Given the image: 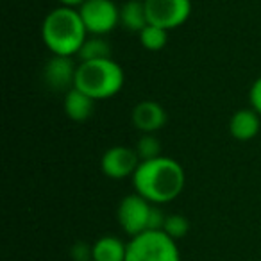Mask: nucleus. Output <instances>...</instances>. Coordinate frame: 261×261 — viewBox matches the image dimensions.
Returning <instances> with one entry per match:
<instances>
[{
	"mask_svg": "<svg viewBox=\"0 0 261 261\" xmlns=\"http://www.w3.org/2000/svg\"><path fill=\"white\" fill-rule=\"evenodd\" d=\"M122 86L123 70L111 58L97 59V61H83L77 66L73 88L86 93L93 100L113 97L122 90Z\"/></svg>",
	"mask_w": 261,
	"mask_h": 261,
	"instance_id": "nucleus-3",
	"label": "nucleus"
},
{
	"mask_svg": "<svg viewBox=\"0 0 261 261\" xmlns=\"http://www.w3.org/2000/svg\"><path fill=\"white\" fill-rule=\"evenodd\" d=\"M249 98H250V106H252V109L261 116V77L252 84Z\"/></svg>",
	"mask_w": 261,
	"mask_h": 261,
	"instance_id": "nucleus-19",
	"label": "nucleus"
},
{
	"mask_svg": "<svg viewBox=\"0 0 261 261\" xmlns=\"http://www.w3.org/2000/svg\"><path fill=\"white\" fill-rule=\"evenodd\" d=\"M86 261H93V259H86Z\"/></svg>",
	"mask_w": 261,
	"mask_h": 261,
	"instance_id": "nucleus-21",
	"label": "nucleus"
},
{
	"mask_svg": "<svg viewBox=\"0 0 261 261\" xmlns=\"http://www.w3.org/2000/svg\"><path fill=\"white\" fill-rule=\"evenodd\" d=\"M127 243L115 236H102L91 247L93 261H125Z\"/></svg>",
	"mask_w": 261,
	"mask_h": 261,
	"instance_id": "nucleus-13",
	"label": "nucleus"
},
{
	"mask_svg": "<svg viewBox=\"0 0 261 261\" xmlns=\"http://www.w3.org/2000/svg\"><path fill=\"white\" fill-rule=\"evenodd\" d=\"M120 23L133 33H142L149 25L145 2L143 0H129L120 8Z\"/></svg>",
	"mask_w": 261,
	"mask_h": 261,
	"instance_id": "nucleus-14",
	"label": "nucleus"
},
{
	"mask_svg": "<svg viewBox=\"0 0 261 261\" xmlns=\"http://www.w3.org/2000/svg\"><path fill=\"white\" fill-rule=\"evenodd\" d=\"M140 41L147 50H161L168 41V31L156 25H147L140 33Z\"/></svg>",
	"mask_w": 261,
	"mask_h": 261,
	"instance_id": "nucleus-16",
	"label": "nucleus"
},
{
	"mask_svg": "<svg viewBox=\"0 0 261 261\" xmlns=\"http://www.w3.org/2000/svg\"><path fill=\"white\" fill-rule=\"evenodd\" d=\"M81 63L83 61H97V59L111 58V47L100 38H90L83 43L79 50Z\"/></svg>",
	"mask_w": 261,
	"mask_h": 261,
	"instance_id": "nucleus-15",
	"label": "nucleus"
},
{
	"mask_svg": "<svg viewBox=\"0 0 261 261\" xmlns=\"http://www.w3.org/2000/svg\"><path fill=\"white\" fill-rule=\"evenodd\" d=\"M136 154H138L140 161H149V160H156L161 156V145L160 140L154 135H143L138 140V145H136Z\"/></svg>",
	"mask_w": 261,
	"mask_h": 261,
	"instance_id": "nucleus-17",
	"label": "nucleus"
},
{
	"mask_svg": "<svg viewBox=\"0 0 261 261\" xmlns=\"http://www.w3.org/2000/svg\"><path fill=\"white\" fill-rule=\"evenodd\" d=\"M95 111V100L91 97H88L86 93H83L77 88L66 91L65 97V113L70 120L73 122H84L88 120Z\"/></svg>",
	"mask_w": 261,
	"mask_h": 261,
	"instance_id": "nucleus-12",
	"label": "nucleus"
},
{
	"mask_svg": "<svg viewBox=\"0 0 261 261\" xmlns=\"http://www.w3.org/2000/svg\"><path fill=\"white\" fill-rule=\"evenodd\" d=\"M133 123L143 135H154L167 123V113L158 102L142 100L133 109Z\"/></svg>",
	"mask_w": 261,
	"mask_h": 261,
	"instance_id": "nucleus-10",
	"label": "nucleus"
},
{
	"mask_svg": "<svg viewBox=\"0 0 261 261\" xmlns=\"http://www.w3.org/2000/svg\"><path fill=\"white\" fill-rule=\"evenodd\" d=\"M63 8H75V6H83L86 0H59Z\"/></svg>",
	"mask_w": 261,
	"mask_h": 261,
	"instance_id": "nucleus-20",
	"label": "nucleus"
},
{
	"mask_svg": "<svg viewBox=\"0 0 261 261\" xmlns=\"http://www.w3.org/2000/svg\"><path fill=\"white\" fill-rule=\"evenodd\" d=\"M125 261H181V254L165 231H145L127 243Z\"/></svg>",
	"mask_w": 261,
	"mask_h": 261,
	"instance_id": "nucleus-4",
	"label": "nucleus"
},
{
	"mask_svg": "<svg viewBox=\"0 0 261 261\" xmlns=\"http://www.w3.org/2000/svg\"><path fill=\"white\" fill-rule=\"evenodd\" d=\"M86 27L79 11L73 8H58L50 11L43 20L41 36L45 45L54 56L79 54L81 47L86 41Z\"/></svg>",
	"mask_w": 261,
	"mask_h": 261,
	"instance_id": "nucleus-2",
	"label": "nucleus"
},
{
	"mask_svg": "<svg viewBox=\"0 0 261 261\" xmlns=\"http://www.w3.org/2000/svg\"><path fill=\"white\" fill-rule=\"evenodd\" d=\"M140 163L142 161H140L135 149L118 145L106 150L100 160V168L108 177L123 179V177H129V175H135Z\"/></svg>",
	"mask_w": 261,
	"mask_h": 261,
	"instance_id": "nucleus-8",
	"label": "nucleus"
},
{
	"mask_svg": "<svg viewBox=\"0 0 261 261\" xmlns=\"http://www.w3.org/2000/svg\"><path fill=\"white\" fill-rule=\"evenodd\" d=\"M188 229H190V222L182 215H168L163 225V231L174 240L182 238L188 232Z\"/></svg>",
	"mask_w": 261,
	"mask_h": 261,
	"instance_id": "nucleus-18",
	"label": "nucleus"
},
{
	"mask_svg": "<svg viewBox=\"0 0 261 261\" xmlns=\"http://www.w3.org/2000/svg\"><path fill=\"white\" fill-rule=\"evenodd\" d=\"M143 2H145L149 25L167 31L182 25L192 13L190 0H143Z\"/></svg>",
	"mask_w": 261,
	"mask_h": 261,
	"instance_id": "nucleus-6",
	"label": "nucleus"
},
{
	"mask_svg": "<svg viewBox=\"0 0 261 261\" xmlns=\"http://www.w3.org/2000/svg\"><path fill=\"white\" fill-rule=\"evenodd\" d=\"M77 66L68 56H54L45 66V81L52 90H72L75 84Z\"/></svg>",
	"mask_w": 261,
	"mask_h": 261,
	"instance_id": "nucleus-9",
	"label": "nucleus"
},
{
	"mask_svg": "<svg viewBox=\"0 0 261 261\" xmlns=\"http://www.w3.org/2000/svg\"><path fill=\"white\" fill-rule=\"evenodd\" d=\"M79 15L88 33L108 34L120 23V8L113 0H86L79 8Z\"/></svg>",
	"mask_w": 261,
	"mask_h": 261,
	"instance_id": "nucleus-5",
	"label": "nucleus"
},
{
	"mask_svg": "<svg viewBox=\"0 0 261 261\" xmlns=\"http://www.w3.org/2000/svg\"><path fill=\"white\" fill-rule=\"evenodd\" d=\"M136 193L152 204H165L177 199L186 182L182 167L170 158L142 161L133 175Z\"/></svg>",
	"mask_w": 261,
	"mask_h": 261,
	"instance_id": "nucleus-1",
	"label": "nucleus"
},
{
	"mask_svg": "<svg viewBox=\"0 0 261 261\" xmlns=\"http://www.w3.org/2000/svg\"><path fill=\"white\" fill-rule=\"evenodd\" d=\"M229 133L234 140L247 142L259 133V115L254 109H240L231 116Z\"/></svg>",
	"mask_w": 261,
	"mask_h": 261,
	"instance_id": "nucleus-11",
	"label": "nucleus"
},
{
	"mask_svg": "<svg viewBox=\"0 0 261 261\" xmlns=\"http://www.w3.org/2000/svg\"><path fill=\"white\" fill-rule=\"evenodd\" d=\"M152 207H154L152 202L143 199L140 193L127 195L122 199V202L118 204L116 217H118V222H120V225H122V229L127 234H130V238L149 231Z\"/></svg>",
	"mask_w": 261,
	"mask_h": 261,
	"instance_id": "nucleus-7",
	"label": "nucleus"
}]
</instances>
